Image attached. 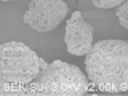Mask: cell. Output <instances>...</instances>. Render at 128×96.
<instances>
[{
	"mask_svg": "<svg viewBox=\"0 0 128 96\" xmlns=\"http://www.w3.org/2000/svg\"><path fill=\"white\" fill-rule=\"evenodd\" d=\"M85 67L90 82L101 91H128V42L101 40L86 53Z\"/></svg>",
	"mask_w": 128,
	"mask_h": 96,
	"instance_id": "1",
	"label": "cell"
},
{
	"mask_svg": "<svg viewBox=\"0 0 128 96\" xmlns=\"http://www.w3.org/2000/svg\"><path fill=\"white\" fill-rule=\"evenodd\" d=\"M42 72V58L21 42L0 45V93L26 94L27 88Z\"/></svg>",
	"mask_w": 128,
	"mask_h": 96,
	"instance_id": "2",
	"label": "cell"
},
{
	"mask_svg": "<svg viewBox=\"0 0 128 96\" xmlns=\"http://www.w3.org/2000/svg\"><path fill=\"white\" fill-rule=\"evenodd\" d=\"M90 78L77 66L53 61L29 85L26 94H85L90 90Z\"/></svg>",
	"mask_w": 128,
	"mask_h": 96,
	"instance_id": "3",
	"label": "cell"
},
{
	"mask_svg": "<svg viewBox=\"0 0 128 96\" xmlns=\"http://www.w3.org/2000/svg\"><path fill=\"white\" fill-rule=\"evenodd\" d=\"M69 14V5L64 0H30L24 13V22L37 32H50Z\"/></svg>",
	"mask_w": 128,
	"mask_h": 96,
	"instance_id": "4",
	"label": "cell"
},
{
	"mask_svg": "<svg viewBox=\"0 0 128 96\" xmlns=\"http://www.w3.org/2000/svg\"><path fill=\"white\" fill-rule=\"evenodd\" d=\"M93 27L85 21L80 11L72 13V16L67 19L66 34H64L67 51L74 56L86 54L93 46Z\"/></svg>",
	"mask_w": 128,
	"mask_h": 96,
	"instance_id": "5",
	"label": "cell"
},
{
	"mask_svg": "<svg viewBox=\"0 0 128 96\" xmlns=\"http://www.w3.org/2000/svg\"><path fill=\"white\" fill-rule=\"evenodd\" d=\"M117 18L120 26L128 30V0H125L122 5L117 6Z\"/></svg>",
	"mask_w": 128,
	"mask_h": 96,
	"instance_id": "6",
	"label": "cell"
},
{
	"mask_svg": "<svg viewBox=\"0 0 128 96\" xmlns=\"http://www.w3.org/2000/svg\"><path fill=\"white\" fill-rule=\"evenodd\" d=\"M125 2V0H91V3H93L94 6L98 8H115L118 5H122V3Z\"/></svg>",
	"mask_w": 128,
	"mask_h": 96,
	"instance_id": "7",
	"label": "cell"
},
{
	"mask_svg": "<svg viewBox=\"0 0 128 96\" xmlns=\"http://www.w3.org/2000/svg\"><path fill=\"white\" fill-rule=\"evenodd\" d=\"M2 2H11V0H2Z\"/></svg>",
	"mask_w": 128,
	"mask_h": 96,
	"instance_id": "8",
	"label": "cell"
}]
</instances>
